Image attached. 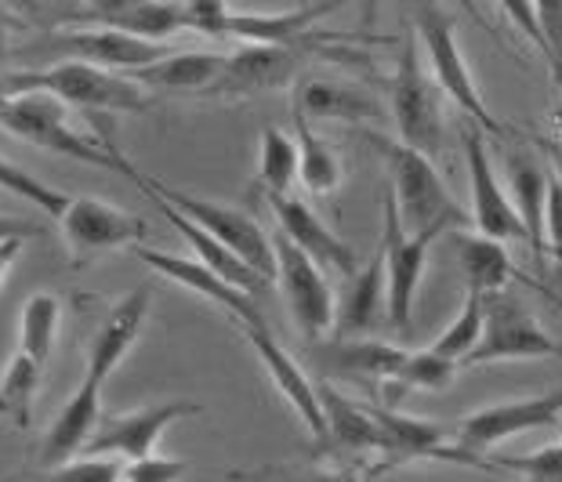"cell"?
<instances>
[{
  "instance_id": "cell-16",
  "label": "cell",
  "mask_w": 562,
  "mask_h": 482,
  "mask_svg": "<svg viewBox=\"0 0 562 482\" xmlns=\"http://www.w3.org/2000/svg\"><path fill=\"white\" fill-rule=\"evenodd\" d=\"M47 52L63 55V63H88L99 69H110V74H138L160 58L171 55L167 44H149L138 37H127V33L116 30H58L44 41Z\"/></svg>"
},
{
  "instance_id": "cell-1",
  "label": "cell",
  "mask_w": 562,
  "mask_h": 482,
  "mask_svg": "<svg viewBox=\"0 0 562 482\" xmlns=\"http://www.w3.org/2000/svg\"><path fill=\"white\" fill-rule=\"evenodd\" d=\"M8 91L15 94H52L69 110L83 113H149L157 99L138 88L135 80L124 74H110V69L88 66V63H52L44 69H22V74H4Z\"/></svg>"
},
{
  "instance_id": "cell-43",
  "label": "cell",
  "mask_w": 562,
  "mask_h": 482,
  "mask_svg": "<svg viewBox=\"0 0 562 482\" xmlns=\"http://www.w3.org/2000/svg\"><path fill=\"white\" fill-rule=\"evenodd\" d=\"M544 247L555 261L562 258V182L548 175V200H544Z\"/></svg>"
},
{
  "instance_id": "cell-42",
  "label": "cell",
  "mask_w": 562,
  "mask_h": 482,
  "mask_svg": "<svg viewBox=\"0 0 562 482\" xmlns=\"http://www.w3.org/2000/svg\"><path fill=\"white\" fill-rule=\"evenodd\" d=\"M189 472L186 461L178 457H146V461H131L124 464V482H182Z\"/></svg>"
},
{
  "instance_id": "cell-7",
  "label": "cell",
  "mask_w": 562,
  "mask_h": 482,
  "mask_svg": "<svg viewBox=\"0 0 562 482\" xmlns=\"http://www.w3.org/2000/svg\"><path fill=\"white\" fill-rule=\"evenodd\" d=\"M512 359H562V345L537 323L519 294L497 291L483 298V337L464 367L512 363Z\"/></svg>"
},
{
  "instance_id": "cell-5",
  "label": "cell",
  "mask_w": 562,
  "mask_h": 482,
  "mask_svg": "<svg viewBox=\"0 0 562 482\" xmlns=\"http://www.w3.org/2000/svg\"><path fill=\"white\" fill-rule=\"evenodd\" d=\"M389 113L400 131V142L428 160L447 142V116H442V94L428 77V66L422 58V44L414 37V26L403 30L396 74L389 77Z\"/></svg>"
},
{
  "instance_id": "cell-44",
  "label": "cell",
  "mask_w": 562,
  "mask_h": 482,
  "mask_svg": "<svg viewBox=\"0 0 562 482\" xmlns=\"http://www.w3.org/2000/svg\"><path fill=\"white\" fill-rule=\"evenodd\" d=\"M44 236V225L41 222H30V218H8V214H0V244H8V239H37Z\"/></svg>"
},
{
  "instance_id": "cell-34",
  "label": "cell",
  "mask_w": 562,
  "mask_h": 482,
  "mask_svg": "<svg viewBox=\"0 0 562 482\" xmlns=\"http://www.w3.org/2000/svg\"><path fill=\"white\" fill-rule=\"evenodd\" d=\"M41 381H44V367L33 363L30 356L15 352L8 359L4 373H0V417H4L8 425H15L22 431L30 428Z\"/></svg>"
},
{
  "instance_id": "cell-29",
  "label": "cell",
  "mask_w": 562,
  "mask_h": 482,
  "mask_svg": "<svg viewBox=\"0 0 562 482\" xmlns=\"http://www.w3.org/2000/svg\"><path fill=\"white\" fill-rule=\"evenodd\" d=\"M225 66V55L218 52H171L160 63H153L131 80L146 91H171V94H203L218 80Z\"/></svg>"
},
{
  "instance_id": "cell-46",
  "label": "cell",
  "mask_w": 562,
  "mask_h": 482,
  "mask_svg": "<svg viewBox=\"0 0 562 482\" xmlns=\"http://www.w3.org/2000/svg\"><path fill=\"white\" fill-rule=\"evenodd\" d=\"M541 149L548 153V160H552V167H555V178H559V182H562V135H555V138H544L541 142Z\"/></svg>"
},
{
  "instance_id": "cell-47",
  "label": "cell",
  "mask_w": 562,
  "mask_h": 482,
  "mask_svg": "<svg viewBox=\"0 0 562 482\" xmlns=\"http://www.w3.org/2000/svg\"><path fill=\"white\" fill-rule=\"evenodd\" d=\"M11 26H15V22L8 19V8H0V58H8V37H11Z\"/></svg>"
},
{
  "instance_id": "cell-36",
  "label": "cell",
  "mask_w": 562,
  "mask_h": 482,
  "mask_svg": "<svg viewBox=\"0 0 562 482\" xmlns=\"http://www.w3.org/2000/svg\"><path fill=\"white\" fill-rule=\"evenodd\" d=\"M458 370H461L458 363L436 356L432 348H425V352H411V356H406L403 370L385 384L389 403L396 400V395H403V392H442V389H450L453 378H458Z\"/></svg>"
},
{
  "instance_id": "cell-21",
  "label": "cell",
  "mask_w": 562,
  "mask_h": 482,
  "mask_svg": "<svg viewBox=\"0 0 562 482\" xmlns=\"http://www.w3.org/2000/svg\"><path fill=\"white\" fill-rule=\"evenodd\" d=\"M105 417L102 410V384L91 381V378H80L77 392L69 395L58 410V417L47 425V436H44V446H41V461L44 468H58L66 461H74L83 450H88V442L94 439V431H99Z\"/></svg>"
},
{
  "instance_id": "cell-26",
  "label": "cell",
  "mask_w": 562,
  "mask_h": 482,
  "mask_svg": "<svg viewBox=\"0 0 562 482\" xmlns=\"http://www.w3.org/2000/svg\"><path fill=\"white\" fill-rule=\"evenodd\" d=\"M294 120L316 124V120H341V124H367L381 116V102L367 91L334 80H297L291 88Z\"/></svg>"
},
{
  "instance_id": "cell-3",
  "label": "cell",
  "mask_w": 562,
  "mask_h": 482,
  "mask_svg": "<svg viewBox=\"0 0 562 482\" xmlns=\"http://www.w3.org/2000/svg\"><path fill=\"white\" fill-rule=\"evenodd\" d=\"M374 142L389 164V197L396 203L403 233H422V228H447V233L458 228V233H464V228H472L469 214L458 208V200L450 197L442 175L425 153L381 135H374Z\"/></svg>"
},
{
  "instance_id": "cell-49",
  "label": "cell",
  "mask_w": 562,
  "mask_h": 482,
  "mask_svg": "<svg viewBox=\"0 0 562 482\" xmlns=\"http://www.w3.org/2000/svg\"><path fill=\"white\" fill-rule=\"evenodd\" d=\"M555 431H559V446H562V417H559V425H555Z\"/></svg>"
},
{
  "instance_id": "cell-4",
  "label": "cell",
  "mask_w": 562,
  "mask_h": 482,
  "mask_svg": "<svg viewBox=\"0 0 562 482\" xmlns=\"http://www.w3.org/2000/svg\"><path fill=\"white\" fill-rule=\"evenodd\" d=\"M0 127L11 131L15 138L30 142V146L52 149L66 160H80L91 167H110V171H127L131 160L113 146L105 135H88V131L74 127L69 120V105H63L52 94H19L0 116Z\"/></svg>"
},
{
  "instance_id": "cell-32",
  "label": "cell",
  "mask_w": 562,
  "mask_h": 482,
  "mask_svg": "<svg viewBox=\"0 0 562 482\" xmlns=\"http://www.w3.org/2000/svg\"><path fill=\"white\" fill-rule=\"evenodd\" d=\"M501 11L537 44L562 105V4H505Z\"/></svg>"
},
{
  "instance_id": "cell-6",
  "label": "cell",
  "mask_w": 562,
  "mask_h": 482,
  "mask_svg": "<svg viewBox=\"0 0 562 482\" xmlns=\"http://www.w3.org/2000/svg\"><path fill=\"white\" fill-rule=\"evenodd\" d=\"M124 175L142 192H157L160 200H167L171 208H178L186 218H193L200 228H207V233L218 239L222 247H229L233 255L240 258L247 269H255L266 283L277 280V236H269L266 228L250 218V214L236 211V208H225V203L193 197V192H182L175 186H164L160 178L142 175V171H135V167H127Z\"/></svg>"
},
{
  "instance_id": "cell-45",
  "label": "cell",
  "mask_w": 562,
  "mask_h": 482,
  "mask_svg": "<svg viewBox=\"0 0 562 482\" xmlns=\"http://www.w3.org/2000/svg\"><path fill=\"white\" fill-rule=\"evenodd\" d=\"M22 239H8V244H0V287L8 283V276H11V269L19 265V258H22Z\"/></svg>"
},
{
  "instance_id": "cell-15",
  "label": "cell",
  "mask_w": 562,
  "mask_h": 482,
  "mask_svg": "<svg viewBox=\"0 0 562 482\" xmlns=\"http://www.w3.org/2000/svg\"><path fill=\"white\" fill-rule=\"evenodd\" d=\"M562 417V392L526 395V400H508L494 406L472 410L458 428V446L464 453L494 450V446L526 436L537 428H555Z\"/></svg>"
},
{
  "instance_id": "cell-19",
  "label": "cell",
  "mask_w": 562,
  "mask_h": 482,
  "mask_svg": "<svg viewBox=\"0 0 562 482\" xmlns=\"http://www.w3.org/2000/svg\"><path fill=\"white\" fill-rule=\"evenodd\" d=\"M149 316H153V287L142 283L116 301L110 316L102 320V327L94 330V337L88 341V356H83V378L99 384L110 381L116 367L131 356V348L138 345Z\"/></svg>"
},
{
  "instance_id": "cell-48",
  "label": "cell",
  "mask_w": 562,
  "mask_h": 482,
  "mask_svg": "<svg viewBox=\"0 0 562 482\" xmlns=\"http://www.w3.org/2000/svg\"><path fill=\"white\" fill-rule=\"evenodd\" d=\"M11 99H15V94L8 91V83H4V74H0V116H4V110L11 105Z\"/></svg>"
},
{
  "instance_id": "cell-9",
  "label": "cell",
  "mask_w": 562,
  "mask_h": 482,
  "mask_svg": "<svg viewBox=\"0 0 562 482\" xmlns=\"http://www.w3.org/2000/svg\"><path fill=\"white\" fill-rule=\"evenodd\" d=\"M308 52L316 55V41L286 44V47H269V44L236 47L233 55H225L222 74L203 91V99L222 102V105H240L266 91H280L286 83L297 80V69H302Z\"/></svg>"
},
{
  "instance_id": "cell-13",
  "label": "cell",
  "mask_w": 562,
  "mask_h": 482,
  "mask_svg": "<svg viewBox=\"0 0 562 482\" xmlns=\"http://www.w3.org/2000/svg\"><path fill=\"white\" fill-rule=\"evenodd\" d=\"M233 327L240 330V337L250 348H255L258 363L269 373L272 389L280 392V400L294 410V417L302 421L305 431L319 446L327 439V421H323V406H319V381L308 378L305 367L277 341V334L269 330V323H233Z\"/></svg>"
},
{
  "instance_id": "cell-31",
  "label": "cell",
  "mask_w": 562,
  "mask_h": 482,
  "mask_svg": "<svg viewBox=\"0 0 562 482\" xmlns=\"http://www.w3.org/2000/svg\"><path fill=\"white\" fill-rule=\"evenodd\" d=\"M294 142H297V182L313 197H334L345 182V160L334 149V142L316 135L313 124L294 120Z\"/></svg>"
},
{
  "instance_id": "cell-23",
  "label": "cell",
  "mask_w": 562,
  "mask_h": 482,
  "mask_svg": "<svg viewBox=\"0 0 562 482\" xmlns=\"http://www.w3.org/2000/svg\"><path fill=\"white\" fill-rule=\"evenodd\" d=\"M334 15V4H302L286 11H225L222 37H240L244 44H269V47H286V44H305L308 33L319 26V19Z\"/></svg>"
},
{
  "instance_id": "cell-10",
  "label": "cell",
  "mask_w": 562,
  "mask_h": 482,
  "mask_svg": "<svg viewBox=\"0 0 562 482\" xmlns=\"http://www.w3.org/2000/svg\"><path fill=\"white\" fill-rule=\"evenodd\" d=\"M203 403L196 400H157L149 406L127 410V414H105L94 439L88 442V457H113V461H146L157 453L164 431H171L178 421L200 417Z\"/></svg>"
},
{
  "instance_id": "cell-28",
  "label": "cell",
  "mask_w": 562,
  "mask_h": 482,
  "mask_svg": "<svg viewBox=\"0 0 562 482\" xmlns=\"http://www.w3.org/2000/svg\"><path fill=\"white\" fill-rule=\"evenodd\" d=\"M505 171H508V197L516 208L526 244L533 247L537 258H544V200H548V175L530 153L508 149L505 153Z\"/></svg>"
},
{
  "instance_id": "cell-39",
  "label": "cell",
  "mask_w": 562,
  "mask_h": 482,
  "mask_svg": "<svg viewBox=\"0 0 562 482\" xmlns=\"http://www.w3.org/2000/svg\"><path fill=\"white\" fill-rule=\"evenodd\" d=\"M0 192L33 203V208H41L44 214H52L55 222L63 218V211H66V203H69L66 192L52 189V186L44 182V178L26 171V167H19L15 160H8V156H0Z\"/></svg>"
},
{
  "instance_id": "cell-20",
  "label": "cell",
  "mask_w": 562,
  "mask_h": 482,
  "mask_svg": "<svg viewBox=\"0 0 562 482\" xmlns=\"http://www.w3.org/2000/svg\"><path fill=\"white\" fill-rule=\"evenodd\" d=\"M131 255L146 265V269L164 276V280H171L175 287L218 305L233 323H266L255 298L244 294L240 287H233L229 280H222V276H214L211 269H203V265L189 255H164V250H153V247H138V250H131Z\"/></svg>"
},
{
  "instance_id": "cell-24",
  "label": "cell",
  "mask_w": 562,
  "mask_h": 482,
  "mask_svg": "<svg viewBox=\"0 0 562 482\" xmlns=\"http://www.w3.org/2000/svg\"><path fill=\"white\" fill-rule=\"evenodd\" d=\"M406 348L389 341H370V337H338V341L316 345V367L323 373H341V378L363 384H389L406 363Z\"/></svg>"
},
{
  "instance_id": "cell-37",
  "label": "cell",
  "mask_w": 562,
  "mask_h": 482,
  "mask_svg": "<svg viewBox=\"0 0 562 482\" xmlns=\"http://www.w3.org/2000/svg\"><path fill=\"white\" fill-rule=\"evenodd\" d=\"M480 337H483V294L469 291L464 294V305L458 309V316L450 320V327L432 341V352L464 367V359L480 348Z\"/></svg>"
},
{
  "instance_id": "cell-41",
  "label": "cell",
  "mask_w": 562,
  "mask_h": 482,
  "mask_svg": "<svg viewBox=\"0 0 562 482\" xmlns=\"http://www.w3.org/2000/svg\"><path fill=\"white\" fill-rule=\"evenodd\" d=\"M41 482H124V461L113 457H74V461L47 468Z\"/></svg>"
},
{
  "instance_id": "cell-38",
  "label": "cell",
  "mask_w": 562,
  "mask_h": 482,
  "mask_svg": "<svg viewBox=\"0 0 562 482\" xmlns=\"http://www.w3.org/2000/svg\"><path fill=\"white\" fill-rule=\"evenodd\" d=\"M229 482H363V475L349 464H258L236 468Z\"/></svg>"
},
{
  "instance_id": "cell-17",
  "label": "cell",
  "mask_w": 562,
  "mask_h": 482,
  "mask_svg": "<svg viewBox=\"0 0 562 482\" xmlns=\"http://www.w3.org/2000/svg\"><path fill=\"white\" fill-rule=\"evenodd\" d=\"M370 414L378 421L381 431V464L378 472H389L396 464H414V461H461L475 464L472 453H464L461 446L447 442V431L436 421H422L411 414H400L392 406H370ZM480 468V464H475Z\"/></svg>"
},
{
  "instance_id": "cell-8",
  "label": "cell",
  "mask_w": 562,
  "mask_h": 482,
  "mask_svg": "<svg viewBox=\"0 0 562 482\" xmlns=\"http://www.w3.org/2000/svg\"><path fill=\"white\" fill-rule=\"evenodd\" d=\"M58 236H63L74 265H83L99 255L138 250L149 236V222L99 197H69L63 218H58Z\"/></svg>"
},
{
  "instance_id": "cell-12",
  "label": "cell",
  "mask_w": 562,
  "mask_h": 482,
  "mask_svg": "<svg viewBox=\"0 0 562 482\" xmlns=\"http://www.w3.org/2000/svg\"><path fill=\"white\" fill-rule=\"evenodd\" d=\"M447 236V228H422V233H403L396 203L385 192V233H381V250H385V272H389V323L396 330H411L417 287L425 280L428 255L436 239Z\"/></svg>"
},
{
  "instance_id": "cell-30",
  "label": "cell",
  "mask_w": 562,
  "mask_h": 482,
  "mask_svg": "<svg viewBox=\"0 0 562 482\" xmlns=\"http://www.w3.org/2000/svg\"><path fill=\"white\" fill-rule=\"evenodd\" d=\"M453 244H458L464 287H469L472 294L490 298L497 291H508V283L519 276L516 261L508 258L505 244H497V239H486L480 233H458Z\"/></svg>"
},
{
  "instance_id": "cell-22",
  "label": "cell",
  "mask_w": 562,
  "mask_h": 482,
  "mask_svg": "<svg viewBox=\"0 0 562 482\" xmlns=\"http://www.w3.org/2000/svg\"><path fill=\"white\" fill-rule=\"evenodd\" d=\"M319 406L327 421V439L319 442L323 457H349V461L367 453L381 457V431L370 406L341 395L330 381H319Z\"/></svg>"
},
{
  "instance_id": "cell-25",
  "label": "cell",
  "mask_w": 562,
  "mask_h": 482,
  "mask_svg": "<svg viewBox=\"0 0 562 482\" xmlns=\"http://www.w3.org/2000/svg\"><path fill=\"white\" fill-rule=\"evenodd\" d=\"M385 320H389V272H385V250L378 247V255L345 280L334 334L363 337Z\"/></svg>"
},
{
  "instance_id": "cell-50",
  "label": "cell",
  "mask_w": 562,
  "mask_h": 482,
  "mask_svg": "<svg viewBox=\"0 0 562 482\" xmlns=\"http://www.w3.org/2000/svg\"><path fill=\"white\" fill-rule=\"evenodd\" d=\"M559 265H562V258H559Z\"/></svg>"
},
{
  "instance_id": "cell-35",
  "label": "cell",
  "mask_w": 562,
  "mask_h": 482,
  "mask_svg": "<svg viewBox=\"0 0 562 482\" xmlns=\"http://www.w3.org/2000/svg\"><path fill=\"white\" fill-rule=\"evenodd\" d=\"M258 182L266 197H291V189L297 182V142L280 127L261 131Z\"/></svg>"
},
{
  "instance_id": "cell-33",
  "label": "cell",
  "mask_w": 562,
  "mask_h": 482,
  "mask_svg": "<svg viewBox=\"0 0 562 482\" xmlns=\"http://www.w3.org/2000/svg\"><path fill=\"white\" fill-rule=\"evenodd\" d=\"M58 330H63V301L58 294L37 291L26 305H22L19 316V348L15 352L30 356L37 367H47L55 356V341Z\"/></svg>"
},
{
  "instance_id": "cell-18",
  "label": "cell",
  "mask_w": 562,
  "mask_h": 482,
  "mask_svg": "<svg viewBox=\"0 0 562 482\" xmlns=\"http://www.w3.org/2000/svg\"><path fill=\"white\" fill-rule=\"evenodd\" d=\"M272 218L280 225V236L291 247L302 250L305 258H313L323 272H341L345 280L360 269V258H356V247L349 239H341L334 228L319 218V214L308 208L305 200L297 197H266Z\"/></svg>"
},
{
  "instance_id": "cell-2",
  "label": "cell",
  "mask_w": 562,
  "mask_h": 482,
  "mask_svg": "<svg viewBox=\"0 0 562 482\" xmlns=\"http://www.w3.org/2000/svg\"><path fill=\"white\" fill-rule=\"evenodd\" d=\"M411 26H414L417 44H422V58L428 63V69H432L428 77H432L439 94H447V99L458 105V113L469 116V124L480 127L486 138H508V127L490 113L469 58L461 52L458 26H453V19L447 11L439 4H417Z\"/></svg>"
},
{
  "instance_id": "cell-11",
  "label": "cell",
  "mask_w": 562,
  "mask_h": 482,
  "mask_svg": "<svg viewBox=\"0 0 562 482\" xmlns=\"http://www.w3.org/2000/svg\"><path fill=\"white\" fill-rule=\"evenodd\" d=\"M283 291L286 312H291L297 334L308 345H319L323 337L334 334V320H338V294L327 280V272L319 269L313 258H305L302 250L277 236V280Z\"/></svg>"
},
{
  "instance_id": "cell-40",
  "label": "cell",
  "mask_w": 562,
  "mask_h": 482,
  "mask_svg": "<svg viewBox=\"0 0 562 482\" xmlns=\"http://www.w3.org/2000/svg\"><path fill=\"white\" fill-rule=\"evenodd\" d=\"M494 472H508L519 482H562V446H541L522 457H501L494 461Z\"/></svg>"
},
{
  "instance_id": "cell-27",
  "label": "cell",
  "mask_w": 562,
  "mask_h": 482,
  "mask_svg": "<svg viewBox=\"0 0 562 482\" xmlns=\"http://www.w3.org/2000/svg\"><path fill=\"white\" fill-rule=\"evenodd\" d=\"M146 197H149L153 203H157L164 218L171 222V225L178 228V236H182L186 244H189V250H193V255H189V258L200 261L203 269H211L214 276H222V280H229L233 287H240V291H244V294H250V298H255L258 291H266L269 283L261 280V276H258L255 269H247V265H244L240 258H236L229 247H222L218 239H214V236L207 233V228H200L193 218H186L182 211L171 208V203H167V200H160L157 192H146Z\"/></svg>"
},
{
  "instance_id": "cell-14",
  "label": "cell",
  "mask_w": 562,
  "mask_h": 482,
  "mask_svg": "<svg viewBox=\"0 0 562 482\" xmlns=\"http://www.w3.org/2000/svg\"><path fill=\"white\" fill-rule=\"evenodd\" d=\"M464 167H469V189H472L469 222H472L475 233L486 236V239H497V244L526 239L519 214H516V208H512L508 189L497 178L494 160H490L486 135L472 124H464Z\"/></svg>"
}]
</instances>
